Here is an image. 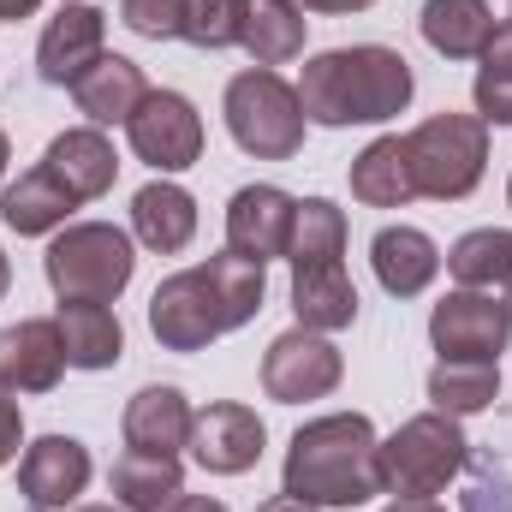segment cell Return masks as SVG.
Listing matches in <instances>:
<instances>
[{"label": "cell", "instance_id": "cell-41", "mask_svg": "<svg viewBox=\"0 0 512 512\" xmlns=\"http://www.w3.org/2000/svg\"><path fill=\"white\" fill-rule=\"evenodd\" d=\"M6 286H12V262H6V251H0V298H6Z\"/></svg>", "mask_w": 512, "mask_h": 512}, {"label": "cell", "instance_id": "cell-24", "mask_svg": "<svg viewBox=\"0 0 512 512\" xmlns=\"http://www.w3.org/2000/svg\"><path fill=\"white\" fill-rule=\"evenodd\" d=\"M108 489H114V501L126 512H167L185 495V471L167 453H131L126 447L114 459V471H108Z\"/></svg>", "mask_w": 512, "mask_h": 512}, {"label": "cell", "instance_id": "cell-29", "mask_svg": "<svg viewBox=\"0 0 512 512\" xmlns=\"http://www.w3.org/2000/svg\"><path fill=\"white\" fill-rule=\"evenodd\" d=\"M346 256V209L328 197H304L292 215V239H286V262L292 268H316V262H340Z\"/></svg>", "mask_w": 512, "mask_h": 512}, {"label": "cell", "instance_id": "cell-43", "mask_svg": "<svg viewBox=\"0 0 512 512\" xmlns=\"http://www.w3.org/2000/svg\"><path fill=\"white\" fill-rule=\"evenodd\" d=\"M72 512H126V507H72Z\"/></svg>", "mask_w": 512, "mask_h": 512}, {"label": "cell", "instance_id": "cell-5", "mask_svg": "<svg viewBox=\"0 0 512 512\" xmlns=\"http://www.w3.org/2000/svg\"><path fill=\"white\" fill-rule=\"evenodd\" d=\"M405 161L417 179V197L459 203L483 185L489 167V126L477 114H435L417 131H405Z\"/></svg>", "mask_w": 512, "mask_h": 512}, {"label": "cell", "instance_id": "cell-32", "mask_svg": "<svg viewBox=\"0 0 512 512\" xmlns=\"http://www.w3.org/2000/svg\"><path fill=\"white\" fill-rule=\"evenodd\" d=\"M477 60H483V66H477V84H471L477 120H483V126H512V18L495 24L489 48H483Z\"/></svg>", "mask_w": 512, "mask_h": 512}, {"label": "cell", "instance_id": "cell-18", "mask_svg": "<svg viewBox=\"0 0 512 512\" xmlns=\"http://www.w3.org/2000/svg\"><path fill=\"white\" fill-rule=\"evenodd\" d=\"M131 233L137 245L155 256H179L197 239V197L173 179H149L137 197H131Z\"/></svg>", "mask_w": 512, "mask_h": 512}, {"label": "cell", "instance_id": "cell-35", "mask_svg": "<svg viewBox=\"0 0 512 512\" xmlns=\"http://www.w3.org/2000/svg\"><path fill=\"white\" fill-rule=\"evenodd\" d=\"M24 447V411L12 399V387H0V465H12Z\"/></svg>", "mask_w": 512, "mask_h": 512}, {"label": "cell", "instance_id": "cell-46", "mask_svg": "<svg viewBox=\"0 0 512 512\" xmlns=\"http://www.w3.org/2000/svg\"><path fill=\"white\" fill-rule=\"evenodd\" d=\"M507 18H512V6H507Z\"/></svg>", "mask_w": 512, "mask_h": 512}, {"label": "cell", "instance_id": "cell-7", "mask_svg": "<svg viewBox=\"0 0 512 512\" xmlns=\"http://www.w3.org/2000/svg\"><path fill=\"white\" fill-rule=\"evenodd\" d=\"M126 137H131V155H137L143 167H155V173H185V167H197V161H203V143H209L203 114H197L191 96H179V90H149L143 108L126 120Z\"/></svg>", "mask_w": 512, "mask_h": 512}, {"label": "cell", "instance_id": "cell-34", "mask_svg": "<svg viewBox=\"0 0 512 512\" xmlns=\"http://www.w3.org/2000/svg\"><path fill=\"white\" fill-rule=\"evenodd\" d=\"M120 24L149 42H167L185 24V0H120Z\"/></svg>", "mask_w": 512, "mask_h": 512}, {"label": "cell", "instance_id": "cell-30", "mask_svg": "<svg viewBox=\"0 0 512 512\" xmlns=\"http://www.w3.org/2000/svg\"><path fill=\"white\" fill-rule=\"evenodd\" d=\"M495 399H501V364H453V358H441L429 370V405L447 411V417L489 411Z\"/></svg>", "mask_w": 512, "mask_h": 512}, {"label": "cell", "instance_id": "cell-4", "mask_svg": "<svg viewBox=\"0 0 512 512\" xmlns=\"http://www.w3.org/2000/svg\"><path fill=\"white\" fill-rule=\"evenodd\" d=\"M465 465H471V441H465L459 417H447V411H417L382 441V483L387 495H405V501L447 495V483Z\"/></svg>", "mask_w": 512, "mask_h": 512}, {"label": "cell", "instance_id": "cell-38", "mask_svg": "<svg viewBox=\"0 0 512 512\" xmlns=\"http://www.w3.org/2000/svg\"><path fill=\"white\" fill-rule=\"evenodd\" d=\"M167 512H227V507H221V501H209V495H179Z\"/></svg>", "mask_w": 512, "mask_h": 512}, {"label": "cell", "instance_id": "cell-27", "mask_svg": "<svg viewBox=\"0 0 512 512\" xmlns=\"http://www.w3.org/2000/svg\"><path fill=\"white\" fill-rule=\"evenodd\" d=\"M304 6H292V0H251L245 6V36H239V48L251 54L256 66H286V60H298L304 54Z\"/></svg>", "mask_w": 512, "mask_h": 512}, {"label": "cell", "instance_id": "cell-28", "mask_svg": "<svg viewBox=\"0 0 512 512\" xmlns=\"http://www.w3.org/2000/svg\"><path fill=\"white\" fill-rule=\"evenodd\" d=\"M203 268V280H209V298H215V310H221V328L233 334V328H245L256 310H262V292H268V274H262V262L251 256H209V262H197Z\"/></svg>", "mask_w": 512, "mask_h": 512}, {"label": "cell", "instance_id": "cell-19", "mask_svg": "<svg viewBox=\"0 0 512 512\" xmlns=\"http://www.w3.org/2000/svg\"><path fill=\"white\" fill-rule=\"evenodd\" d=\"M143 96H149V78H143V66L126 60V54H102L72 84V102H78V114L90 126H126L131 114L143 108Z\"/></svg>", "mask_w": 512, "mask_h": 512}, {"label": "cell", "instance_id": "cell-21", "mask_svg": "<svg viewBox=\"0 0 512 512\" xmlns=\"http://www.w3.org/2000/svg\"><path fill=\"white\" fill-rule=\"evenodd\" d=\"M292 310L298 328L310 334H340L358 322V286L346 274V262H316V268H292Z\"/></svg>", "mask_w": 512, "mask_h": 512}, {"label": "cell", "instance_id": "cell-11", "mask_svg": "<svg viewBox=\"0 0 512 512\" xmlns=\"http://www.w3.org/2000/svg\"><path fill=\"white\" fill-rule=\"evenodd\" d=\"M262 447H268V429H262V417L251 405L221 399V405H203L191 417V459L209 477H245L262 459Z\"/></svg>", "mask_w": 512, "mask_h": 512}, {"label": "cell", "instance_id": "cell-25", "mask_svg": "<svg viewBox=\"0 0 512 512\" xmlns=\"http://www.w3.org/2000/svg\"><path fill=\"white\" fill-rule=\"evenodd\" d=\"M60 340H66V364L72 370H114L126 352V328L108 304H60L54 310Z\"/></svg>", "mask_w": 512, "mask_h": 512}, {"label": "cell", "instance_id": "cell-3", "mask_svg": "<svg viewBox=\"0 0 512 512\" xmlns=\"http://www.w3.org/2000/svg\"><path fill=\"white\" fill-rule=\"evenodd\" d=\"M42 274L60 304H114L137 274L131 233L114 221H66L42 256Z\"/></svg>", "mask_w": 512, "mask_h": 512}, {"label": "cell", "instance_id": "cell-42", "mask_svg": "<svg viewBox=\"0 0 512 512\" xmlns=\"http://www.w3.org/2000/svg\"><path fill=\"white\" fill-rule=\"evenodd\" d=\"M6 161H12V143H6V131H0V179H6Z\"/></svg>", "mask_w": 512, "mask_h": 512}, {"label": "cell", "instance_id": "cell-1", "mask_svg": "<svg viewBox=\"0 0 512 512\" xmlns=\"http://www.w3.org/2000/svg\"><path fill=\"white\" fill-rule=\"evenodd\" d=\"M280 495L304 501V507H370L387 495L382 483V435L364 411H328L316 423H304L286 447V471H280Z\"/></svg>", "mask_w": 512, "mask_h": 512}, {"label": "cell", "instance_id": "cell-16", "mask_svg": "<svg viewBox=\"0 0 512 512\" xmlns=\"http://www.w3.org/2000/svg\"><path fill=\"white\" fill-rule=\"evenodd\" d=\"M191 399L179 387H137L126 399V417H120V435H126L131 453H167L179 459V447H191Z\"/></svg>", "mask_w": 512, "mask_h": 512}, {"label": "cell", "instance_id": "cell-37", "mask_svg": "<svg viewBox=\"0 0 512 512\" xmlns=\"http://www.w3.org/2000/svg\"><path fill=\"white\" fill-rule=\"evenodd\" d=\"M42 0H0V24H18V18H36Z\"/></svg>", "mask_w": 512, "mask_h": 512}, {"label": "cell", "instance_id": "cell-8", "mask_svg": "<svg viewBox=\"0 0 512 512\" xmlns=\"http://www.w3.org/2000/svg\"><path fill=\"white\" fill-rule=\"evenodd\" d=\"M429 340L453 364H501V352L512 340V316H507V304H495L489 292L459 286V292H447L429 310Z\"/></svg>", "mask_w": 512, "mask_h": 512}, {"label": "cell", "instance_id": "cell-44", "mask_svg": "<svg viewBox=\"0 0 512 512\" xmlns=\"http://www.w3.org/2000/svg\"><path fill=\"white\" fill-rule=\"evenodd\" d=\"M507 316H512V280H507Z\"/></svg>", "mask_w": 512, "mask_h": 512}, {"label": "cell", "instance_id": "cell-6", "mask_svg": "<svg viewBox=\"0 0 512 512\" xmlns=\"http://www.w3.org/2000/svg\"><path fill=\"white\" fill-rule=\"evenodd\" d=\"M221 114H227V131H233V143L256 155V161H292L298 149H304V108H298V90L274 72V66H251V72H239L233 84H227V102H221Z\"/></svg>", "mask_w": 512, "mask_h": 512}, {"label": "cell", "instance_id": "cell-26", "mask_svg": "<svg viewBox=\"0 0 512 512\" xmlns=\"http://www.w3.org/2000/svg\"><path fill=\"white\" fill-rule=\"evenodd\" d=\"M352 197L364 209H405L417 197V179H411V161H405V137H376L352 161Z\"/></svg>", "mask_w": 512, "mask_h": 512}, {"label": "cell", "instance_id": "cell-39", "mask_svg": "<svg viewBox=\"0 0 512 512\" xmlns=\"http://www.w3.org/2000/svg\"><path fill=\"white\" fill-rule=\"evenodd\" d=\"M256 512H322V507H304V501H292V495H274V501H262Z\"/></svg>", "mask_w": 512, "mask_h": 512}, {"label": "cell", "instance_id": "cell-45", "mask_svg": "<svg viewBox=\"0 0 512 512\" xmlns=\"http://www.w3.org/2000/svg\"><path fill=\"white\" fill-rule=\"evenodd\" d=\"M507 203H512V179H507Z\"/></svg>", "mask_w": 512, "mask_h": 512}, {"label": "cell", "instance_id": "cell-9", "mask_svg": "<svg viewBox=\"0 0 512 512\" xmlns=\"http://www.w3.org/2000/svg\"><path fill=\"white\" fill-rule=\"evenodd\" d=\"M346 376V358L328 334L292 328L262 352V393L274 405H304V399H328Z\"/></svg>", "mask_w": 512, "mask_h": 512}, {"label": "cell", "instance_id": "cell-33", "mask_svg": "<svg viewBox=\"0 0 512 512\" xmlns=\"http://www.w3.org/2000/svg\"><path fill=\"white\" fill-rule=\"evenodd\" d=\"M245 6H251V0H185L179 36H185L191 48H203V54L239 48V36H245Z\"/></svg>", "mask_w": 512, "mask_h": 512}, {"label": "cell", "instance_id": "cell-17", "mask_svg": "<svg viewBox=\"0 0 512 512\" xmlns=\"http://www.w3.org/2000/svg\"><path fill=\"white\" fill-rule=\"evenodd\" d=\"M42 167H48V173H54V179H60L78 203L108 197V191H114V179H120V155H114V143L102 137V126L60 131V137L48 143Z\"/></svg>", "mask_w": 512, "mask_h": 512}, {"label": "cell", "instance_id": "cell-31", "mask_svg": "<svg viewBox=\"0 0 512 512\" xmlns=\"http://www.w3.org/2000/svg\"><path fill=\"white\" fill-rule=\"evenodd\" d=\"M447 274L471 292H495L512 280V233L507 227H477L447 251Z\"/></svg>", "mask_w": 512, "mask_h": 512}, {"label": "cell", "instance_id": "cell-40", "mask_svg": "<svg viewBox=\"0 0 512 512\" xmlns=\"http://www.w3.org/2000/svg\"><path fill=\"white\" fill-rule=\"evenodd\" d=\"M382 512H447V507H441V501H405V495H399V501L382 507Z\"/></svg>", "mask_w": 512, "mask_h": 512}, {"label": "cell", "instance_id": "cell-12", "mask_svg": "<svg viewBox=\"0 0 512 512\" xmlns=\"http://www.w3.org/2000/svg\"><path fill=\"white\" fill-rule=\"evenodd\" d=\"M90 471L96 465H90V447L84 441L42 435L18 459V489H24V501L36 512H66V507H78V495L90 489Z\"/></svg>", "mask_w": 512, "mask_h": 512}, {"label": "cell", "instance_id": "cell-14", "mask_svg": "<svg viewBox=\"0 0 512 512\" xmlns=\"http://www.w3.org/2000/svg\"><path fill=\"white\" fill-rule=\"evenodd\" d=\"M292 215H298V197L280 191V185H245V191H233V203H227V251L251 256V262L268 268L274 256H286Z\"/></svg>", "mask_w": 512, "mask_h": 512}, {"label": "cell", "instance_id": "cell-20", "mask_svg": "<svg viewBox=\"0 0 512 512\" xmlns=\"http://www.w3.org/2000/svg\"><path fill=\"white\" fill-rule=\"evenodd\" d=\"M370 268H376L387 298H417V292L435 286L441 251H435V239L423 227H382L370 239Z\"/></svg>", "mask_w": 512, "mask_h": 512}, {"label": "cell", "instance_id": "cell-15", "mask_svg": "<svg viewBox=\"0 0 512 512\" xmlns=\"http://www.w3.org/2000/svg\"><path fill=\"white\" fill-rule=\"evenodd\" d=\"M66 370V340L54 316H24L0 328V387L12 393H48Z\"/></svg>", "mask_w": 512, "mask_h": 512}, {"label": "cell", "instance_id": "cell-13", "mask_svg": "<svg viewBox=\"0 0 512 512\" xmlns=\"http://www.w3.org/2000/svg\"><path fill=\"white\" fill-rule=\"evenodd\" d=\"M108 12L102 6H90V0H66L54 18H48V30H42V42H36V72L48 78V84H78L108 48Z\"/></svg>", "mask_w": 512, "mask_h": 512}, {"label": "cell", "instance_id": "cell-10", "mask_svg": "<svg viewBox=\"0 0 512 512\" xmlns=\"http://www.w3.org/2000/svg\"><path fill=\"white\" fill-rule=\"evenodd\" d=\"M149 334L167 346V352H209L227 328H221V310L209 298V280L203 268H179L167 274L155 292H149Z\"/></svg>", "mask_w": 512, "mask_h": 512}, {"label": "cell", "instance_id": "cell-36", "mask_svg": "<svg viewBox=\"0 0 512 512\" xmlns=\"http://www.w3.org/2000/svg\"><path fill=\"white\" fill-rule=\"evenodd\" d=\"M292 6H304V12H364L376 0H292Z\"/></svg>", "mask_w": 512, "mask_h": 512}, {"label": "cell", "instance_id": "cell-23", "mask_svg": "<svg viewBox=\"0 0 512 512\" xmlns=\"http://www.w3.org/2000/svg\"><path fill=\"white\" fill-rule=\"evenodd\" d=\"M417 30L441 60H477L495 36V12L489 0H423Z\"/></svg>", "mask_w": 512, "mask_h": 512}, {"label": "cell", "instance_id": "cell-2", "mask_svg": "<svg viewBox=\"0 0 512 512\" xmlns=\"http://www.w3.org/2000/svg\"><path fill=\"white\" fill-rule=\"evenodd\" d=\"M298 108L310 126H382L393 114L411 108V60L399 48L382 42H358V48H328V54H310L304 72H298Z\"/></svg>", "mask_w": 512, "mask_h": 512}, {"label": "cell", "instance_id": "cell-22", "mask_svg": "<svg viewBox=\"0 0 512 512\" xmlns=\"http://www.w3.org/2000/svg\"><path fill=\"white\" fill-rule=\"evenodd\" d=\"M72 209H78V197H72L48 167H30V173H18V179L0 191V221H6L18 239L60 233V227L72 221Z\"/></svg>", "mask_w": 512, "mask_h": 512}]
</instances>
